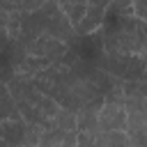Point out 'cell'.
Instances as JSON below:
<instances>
[{
  "instance_id": "5b68a950",
  "label": "cell",
  "mask_w": 147,
  "mask_h": 147,
  "mask_svg": "<svg viewBox=\"0 0 147 147\" xmlns=\"http://www.w3.org/2000/svg\"><path fill=\"white\" fill-rule=\"evenodd\" d=\"M126 106L119 99H106L99 108V131H124L126 133Z\"/></svg>"
},
{
  "instance_id": "277c9868",
  "label": "cell",
  "mask_w": 147,
  "mask_h": 147,
  "mask_svg": "<svg viewBox=\"0 0 147 147\" xmlns=\"http://www.w3.org/2000/svg\"><path fill=\"white\" fill-rule=\"evenodd\" d=\"M44 129L28 124L23 117H14V119H0V138L7 140L11 147H23V145H39Z\"/></svg>"
},
{
  "instance_id": "6da1fadb",
  "label": "cell",
  "mask_w": 147,
  "mask_h": 147,
  "mask_svg": "<svg viewBox=\"0 0 147 147\" xmlns=\"http://www.w3.org/2000/svg\"><path fill=\"white\" fill-rule=\"evenodd\" d=\"M7 85L14 94V101H16V108L21 113V117L28 124H34L39 129H51L53 126V119H55L57 110L62 108L55 99H51L48 94L37 90L28 78L14 76V78L7 80Z\"/></svg>"
},
{
  "instance_id": "2e32d148",
  "label": "cell",
  "mask_w": 147,
  "mask_h": 147,
  "mask_svg": "<svg viewBox=\"0 0 147 147\" xmlns=\"http://www.w3.org/2000/svg\"><path fill=\"white\" fill-rule=\"evenodd\" d=\"M0 147H11V145H9L7 140H2V138H0Z\"/></svg>"
},
{
  "instance_id": "9a60e30c",
  "label": "cell",
  "mask_w": 147,
  "mask_h": 147,
  "mask_svg": "<svg viewBox=\"0 0 147 147\" xmlns=\"http://www.w3.org/2000/svg\"><path fill=\"white\" fill-rule=\"evenodd\" d=\"M57 2H60L62 9H67V7H78V5H87V0H57Z\"/></svg>"
},
{
  "instance_id": "30bf717a",
  "label": "cell",
  "mask_w": 147,
  "mask_h": 147,
  "mask_svg": "<svg viewBox=\"0 0 147 147\" xmlns=\"http://www.w3.org/2000/svg\"><path fill=\"white\" fill-rule=\"evenodd\" d=\"M96 145L99 147H129L131 140L124 131H99L96 133Z\"/></svg>"
},
{
  "instance_id": "7a4b0ae2",
  "label": "cell",
  "mask_w": 147,
  "mask_h": 147,
  "mask_svg": "<svg viewBox=\"0 0 147 147\" xmlns=\"http://www.w3.org/2000/svg\"><path fill=\"white\" fill-rule=\"evenodd\" d=\"M99 67L119 80H147V60L142 55H131V53L108 55L106 53Z\"/></svg>"
},
{
  "instance_id": "3957f363",
  "label": "cell",
  "mask_w": 147,
  "mask_h": 147,
  "mask_svg": "<svg viewBox=\"0 0 147 147\" xmlns=\"http://www.w3.org/2000/svg\"><path fill=\"white\" fill-rule=\"evenodd\" d=\"M14 46L21 53H28L32 57L48 60L51 64L57 62L69 51V44H64V41H60V39H55L51 34H39V37H30V39H14Z\"/></svg>"
},
{
  "instance_id": "4fadbf2b",
  "label": "cell",
  "mask_w": 147,
  "mask_h": 147,
  "mask_svg": "<svg viewBox=\"0 0 147 147\" xmlns=\"http://www.w3.org/2000/svg\"><path fill=\"white\" fill-rule=\"evenodd\" d=\"M76 147H99V145H96V133L78 131V145H76Z\"/></svg>"
},
{
  "instance_id": "5bb4252c",
  "label": "cell",
  "mask_w": 147,
  "mask_h": 147,
  "mask_svg": "<svg viewBox=\"0 0 147 147\" xmlns=\"http://www.w3.org/2000/svg\"><path fill=\"white\" fill-rule=\"evenodd\" d=\"M133 7H136V16L147 21V0H133Z\"/></svg>"
},
{
  "instance_id": "e0dca14e",
  "label": "cell",
  "mask_w": 147,
  "mask_h": 147,
  "mask_svg": "<svg viewBox=\"0 0 147 147\" xmlns=\"http://www.w3.org/2000/svg\"><path fill=\"white\" fill-rule=\"evenodd\" d=\"M23 147H34V145H23Z\"/></svg>"
},
{
  "instance_id": "52a82bcc",
  "label": "cell",
  "mask_w": 147,
  "mask_h": 147,
  "mask_svg": "<svg viewBox=\"0 0 147 147\" xmlns=\"http://www.w3.org/2000/svg\"><path fill=\"white\" fill-rule=\"evenodd\" d=\"M78 145V131H64V129H44L41 140L37 147H76Z\"/></svg>"
},
{
  "instance_id": "7c38bea8",
  "label": "cell",
  "mask_w": 147,
  "mask_h": 147,
  "mask_svg": "<svg viewBox=\"0 0 147 147\" xmlns=\"http://www.w3.org/2000/svg\"><path fill=\"white\" fill-rule=\"evenodd\" d=\"M46 0H14V9L16 11H34L44 5Z\"/></svg>"
},
{
  "instance_id": "8992f818",
  "label": "cell",
  "mask_w": 147,
  "mask_h": 147,
  "mask_svg": "<svg viewBox=\"0 0 147 147\" xmlns=\"http://www.w3.org/2000/svg\"><path fill=\"white\" fill-rule=\"evenodd\" d=\"M110 0H87V9H85V16L80 21V25L76 28L78 34H90V32H96L101 25H103V18H106V9H108Z\"/></svg>"
},
{
  "instance_id": "ba28073f",
  "label": "cell",
  "mask_w": 147,
  "mask_h": 147,
  "mask_svg": "<svg viewBox=\"0 0 147 147\" xmlns=\"http://www.w3.org/2000/svg\"><path fill=\"white\" fill-rule=\"evenodd\" d=\"M99 108L101 106H85L76 110V131L99 133Z\"/></svg>"
},
{
  "instance_id": "9c48e42d",
  "label": "cell",
  "mask_w": 147,
  "mask_h": 147,
  "mask_svg": "<svg viewBox=\"0 0 147 147\" xmlns=\"http://www.w3.org/2000/svg\"><path fill=\"white\" fill-rule=\"evenodd\" d=\"M14 117H21V113L16 108V101H14L9 85L0 78V119H14Z\"/></svg>"
},
{
  "instance_id": "8fae6325",
  "label": "cell",
  "mask_w": 147,
  "mask_h": 147,
  "mask_svg": "<svg viewBox=\"0 0 147 147\" xmlns=\"http://www.w3.org/2000/svg\"><path fill=\"white\" fill-rule=\"evenodd\" d=\"M126 136L136 147H147V126H129Z\"/></svg>"
}]
</instances>
